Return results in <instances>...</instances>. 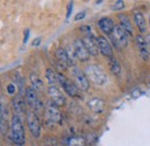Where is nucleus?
<instances>
[{"label":"nucleus","instance_id":"f257e3e1","mask_svg":"<svg viewBox=\"0 0 150 146\" xmlns=\"http://www.w3.org/2000/svg\"><path fill=\"white\" fill-rule=\"evenodd\" d=\"M11 137L15 145H24L25 143V132L22 120L19 115H14L11 120Z\"/></svg>","mask_w":150,"mask_h":146},{"label":"nucleus","instance_id":"f03ea898","mask_svg":"<svg viewBox=\"0 0 150 146\" xmlns=\"http://www.w3.org/2000/svg\"><path fill=\"white\" fill-rule=\"evenodd\" d=\"M86 75H87V77H88V79L90 81V82H93L94 84L96 85H104V84H106V82H108V77H106V74L104 73L99 67H97V66H88L87 68H86Z\"/></svg>","mask_w":150,"mask_h":146},{"label":"nucleus","instance_id":"7ed1b4c3","mask_svg":"<svg viewBox=\"0 0 150 146\" xmlns=\"http://www.w3.org/2000/svg\"><path fill=\"white\" fill-rule=\"evenodd\" d=\"M110 37H111V40H112V43L117 48L126 47L128 45V37L129 36L120 25L114 27V30H113L112 35Z\"/></svg>","mask_w":150,"mask_h":146},{"label":"nucleus","instance_id":"20e7f679","mask_svg":"<svg viewBox=\"0 0 150 146\" xmlns=\"http://www.w3.org/2000/svg\"><path fill=\"white\" fill-rule=\"evenodd\" d=\"M58 82H59L60 86L62 88V90L66 92L68 95H71V97H77L79 95L77 85H75L74 83L68 77H66L62 73L58 74Z\"/></svg>","mask_w":150,"mask_h":146},{"label":"nucleus","instance_id":"39448f33","mask_svg":"<svg viewBox=\"0 0 150 146\" xmlns=\"http://www.w3.org/2000/svg\"><path fill=\"white\" fill-rule=\"evenodd\" d=\"M72 74H73V77H74L75 83H76L77 88H79L80 90H82V91H88L90 84H89V79H88L86 73L82 72V70H81L80 68H77V67H73Z\"/></svg>","mask_w":150,"mask_h":146},{"label":"nucleus","instance_id":"423d86ee","mask_svg":"<svg viewBox=\"0 0 150 146\" xmlns=\"http://www.w3.org/2000/svg\"><path fill=\"white\" fill-rule=\"evenodd\" d=\"M27 123H28V128H29L30 133L33 135V137L39 138L40 137L42 128H40V123H39L37 115L35 113H33V112L28 113V115H27Z\"/></svg>","mask_w":150,"mask_h":146},{"label":"nucleus","instance_id":"0eeeda50","mask_svg":"<svg viewBox=\"0 0 150 146\" xmlns=\"http://www.w3.org/2000/svg\"><path fill=\"white\" fill-rule=\"evenodd\" d=\"M45 116L52 123H60L61 122V113L56 104L50 100L45 108Z\"/></svg>","mask_w":150,"mask_h":146},{"label":"nucleus","instance_id":"6e6552de","mask_svg":"<svg viewBox=\"0 0 150 146\" xmlns=\"http://www.w3.org/2000/svg\"><path fill=\"white\" fill-rule=\"evenodd\" d=\"M24 95H25V101H27V104H28L31 108H34L35 110H39L43 107L40 100L38 99L37 91H36L35 89H33L31 86H30V88H27V91H25V94H24Z\"/></svg>","mask_w":150,"mask_h":146},{"label":"nucleus","instance_id":"1a4fd4ad","mask_svg":"<svg viewBox=\"0 0 150 146\" xmlns=\"http://www.w3.org/2000/svg\"><path fill=\"white\" fill-rule=\"evenodd\" d=\"M73 46H74L76 59L80 60L81 62H87L89 60V58H90V54H89L83 40L82 39H76Z\"/></svg>","mask_w":150,"mask_h":146},{"label":"nucleus","instance_id":"9d476101","mask_svg":"<svg viewBox=\"0 0 150 146\" xmlns=\"http://www.w3.org/2000/svg\"><path fill=\"white\" fill-rule=\"evenodd\" d=\"M88 52L90 55H98V52H99V47H98V43H97V37L93 36V34H86L84 37L82 38Z\"/></svg>","mask_w":150,"mask_h":146},{"label":"nucleus","instance_id":"9b49d317","mask_svg":"<svg viewBox=\"0 0 150 146\" xmlns=\"http://www.w3.org/2000/svg\"><path fill=\"white\" fill-rule=\"evenodd\" d=\"M56 58L62 69H66L68 67H75L74 63L72 62V60L69 59V56L67 54V51L62 47H59L56 51Z\"/></svg>","mask_w":150,"mask_h":146},{"label":"nucleus","instance_id":"f8f14e48","mask_svg":"<svg viewBox=\"0 0 150 146\" xmlns=\"http://www.w3.org/2000/svg\"><path fill=\"white\" fill-rule=\"evenodd\" d=\"M136 46H137V50H139V53L141 55V58L144 60V61H148L149 60V50H148V45H147V40L144 39V37L142 35H137L136 38Z\"/></svg>","mask_w":150,"mask_h":146},{"label":"nucleus","instance_id":"ddd939ff","mask_svg":"<svg viewBox=\"0 0 150 146\" xmlns=\"http://www.w3.org/2000/svg\"><path fill=\"white\" fill-rule=\"evenodd\" d=\"M49 94H50V98H51V100L56 104L57 106L59 107V106H64L65 104H66V98H65V95L61 93V91L54 86V85H52V86H49Z\"/></svg>","mask_w":150,"mask_h":146},{"label":"nucleus","instance_id":"4468645a","mask_svg":"<svg viewBox=\"0 0 150 146\" xmlns=\"http://www.w3.org/2000/svg\"><path fill=\"white\" fill-rule=\"evenodd\" d=\"M97 43H98V47H99V53L106 56V58H112L113 56V50L111 44L108 41V39L105 37L100 36L97 37Z\"/></svg>","mask_w":150,"mask_h":146},{"label":"nucleus","instance_id":"2eb2a0df","mask_svg":"<svg viewBox=\"0 0 150 146\" xmlns=\"http://www.w3.org/2000/svg\"><path fill=\"white\" fill-rule=\"evenodd\" d=\"M98 27L103 31V34H105L108 36H111L113 30H114L115 24L113 23V21L110 18H102L98 21Z\"/></svg>","mask_w":150,"mask_h":146},{"label":"nucleus","instance_id":"dca6fc26","mask_svg":"<svg viewBox=\"0 0 150 146\" xmlns=\"http://www.w3.org/2000/svg\"><path fill=\"white\" fill-rule=\"evenodd\" d=\"M25 102H27L25 99H24L23 95L20 94V93L12 99V105H13V108H14V112L16 113V115H22V114L24 113Z\"/></svg>","mask_w":150,"mask_h":146},{"label":"nucleus","instance_id":"f3484780","mask_svg":"<svg viewBox=\"0 0 150 146\" xmlns=\"http://www.w3.org/2000/svg\"><path fill=\"white\" fill-rule=\"evenodd\" d=\"M134 22H135V25L137 27V29L140 30L141 34H144L147 31L146 18H144V15L141 12H135L134 13Z\"/></svg>","mask_w":150,"mask_h":146},{"label":"nucleus","instance_id":"a211bd4d","mask_svg":"<svg viewBox=\"0 0 150 146\" xmlns=\"http://www.w3.org/2000/svg\"><path fill=\"white\" fill-rule=\"evenodd\" d=\"M119 25L128 34V36L133 35V25H132V22L129 21V18L127 15H124V14H120L119 15Z\"/></svg>","mask_w":150,"mask_h":146},{"label":"nucleus","instance_id":"6ab92c4d","mask_svg":"<svg viewBox=\"0 0 150 146\" xmlns=\"http://www.w3.org/2000/svg\"><path fill=\"white\" fill-rule=\"evenodd\" d=\"M30 83H31V88L35 89L37 92L44 90V83L37 74H30Z\"/></svg>","mask_w":150,"mask_h":146},{"label":"nucleus","instance_id":"aec40b11","mask_svg":"<svg viewBox=\"0 0 150 146\" xmlns=\"http://www.w3.org/2000/svg\"><path fill=\"white\" fill-rule=\"evenodd\" d=\"M109 65H110V69L115 76H120L121 74V66L119 63V61L115 58H110L109 59Z\"/></svg>","mask_w":150,"mask_h":146},{"label":"nucleus","instance_id":"412c9836","mask_svg":"<svg viewBox=\"0 0 150 146\" xmlns=\"http://www.w3.org/2000/svg\"><path fill=\"white\" fill-rule=\"evenodd\" d=\"M45 78H46V81H47L49 85H50V86H52V85H54V84H56L57 81H58V74L54 73V70H53V69L49 68V69H46V72H45Z\"/></svg>","mask_w":150,"mask_h":146},{"label":"nucleus","instance_id":"4be33fe9","mask_svg":"<svg viewBox=\"0 0 150 146\" xmlns=\"http://www.w3.org/2000/svg\"><path fill=\"white\" fill-rule=\"evenodd\" d=\"M88 105H89V107L94 110V112H102L103 107H104V102L100 99H98V98L93 99Z\"/></svg>","mask_w":150,"mask_h":146},{"label":"nucleus","instance_id":"5701e85b","mask_svg":"<svg viewBox=\"0 0 150 146\" xmlns=\"http://www.w3.org/2000/svg\"><path fill=\"white\" fill-rule=\"evenodd\" d=\"M67 146H84V139L80 136L76 137H71L68 140Z\"/></svg>","mask_w":150,"mask_h":146},{"label":"nucleus","instance_id":"b1692460","mask_svg":"<svg viewBox=\"0 0 150 146\" xmlns=\"http://www.w3.org/2000/svg\"><path fill=\"white\" fill-rule=\"evenodd\" d=\"M58 145V140L56 137H47L44 140V146H57Z\"/></svg>","mask_w":150,"mask_h":146},{"label":"nucleus","instance_id":"393cba45","mask_svg":"<svg viewBox=\"0 0 150 146\" xmlns=\"http://www.w3.org/2000/svg\"><path fill=\"white\" fill-rule=\"evenodd\" d=\"M125 8V2L119 0V1H115L112 5V11H121Z\"/></svg>","mask_w":150,"mask_h":146},{"label":"nucleus","instance_id":"a878e982","mask_svg":"<svg viewBox=\"0 0 150 146\" xmlns=\"http://www.w3.org/2000/svg\"><path fill=\"white\" fill-rule=\"evenodd\" d=\"M16 84H13V83H11V84H8L7 85V92L9 93V94H14L15 91H16Z\"/></svg>","mask_w":150,"mask_h":146},{"label":"nucleus","instance_id":"bb28decb","mask_svg":"<svg viewBox=\"0 0 150 146\" xmlns=\"http://www.w3.org/2000/svg\"><path fill=\"white\" fill-rule=\"evenodd\" d=\"M84 15H86V12L77 13V14H76V16H75V20H76V21H77V20H82V18H84Z\"/></svg>","mask_w":150,"mask_h":146},{"label":"nucleus","instance_id":"cd10ccee","mask_svg":"<svg viewBox=\"0 0 150 146\" xmlns=\"http://www.w3.org/2000/svg\"><path fill=\"white\" fill-rule=\"evenodd\" d=\"M25 36H24V38H23V43H27V40H28V38H29V30L27 29L25 30V34H24Z\"/></svg>","mask_w":150,"mask_h":146},{"label":"nucleus","instance_id":"c85d7f7f","mask_svg":"<svg viewBox=\"0 0 150 146\" xmlns=\"http://www.w3.org/2000/svg\"><path fill=\"white\" fill-rule=\"evenodd\" d=\"M40 40H42V38H36V39L34 40L33 45H34V46H38V45H39V43H40Z\"/></svg>","mask_w":150,"mask_h":146},{"label":"nucleus","instance_id":"c756f323","mask_svg":"<svg viewBox=\"0 0 150 146\" xmlns=\"http://www.w3.org/2000/svg\"><path fill=\"white\" fill-rule=\"evenodd\" d=\"M146 40H147V45H148V50H149V53H150V34L149 35H147Z\"/></svg>","mask_w":150,"mask_h":146},{"label":"nucleus","instance_id":"7c9ffc66","mask_svg":"<svg viewBox=\"0 0 150 146\" xmlns=\"http://www.w3.org/2000/svg\"><path fill=\"white\" fill-rule=\"evenodd\" d=\"M72 6H73L72 4H71V5L68 6V12H67V18H69V14H71V12H72Z\"/></svg>","mask_w":150,"mask_h":146},{"label":"nucleus","instance_id":"2f4dec72","mask_svg":"<svg viewBox=\"0 0 150 146\" xmlns=\"http://www.w3.org/2000/svg\"><path fill=\"white\" fill-rule=\"evenodd\" d=\"M15 146H24V145H15Z\"/></svg>","mask_w":150,"mask_h":146},{"label":"nucleus","instance_id":"473e14b6","mask_svg":"<svg viewBox=\"0 0 150 146\" xmlns=\"http://www.w3.org/2000/svg\"><path fill=\"white\" fill-rule=\"evenodd\" d=\"M149 24H150V16H149Z\"/></svg>","mask_w":150,"mask_h":146}]
</instances>
